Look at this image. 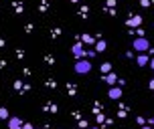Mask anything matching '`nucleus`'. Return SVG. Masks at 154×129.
<instances>
[{"instance_id": "obj_1", "label": "nucleus", "mask_w": 154, "mask_h": 129, "mask_svg": "<svg viewBox=\"0 0 154 129\" xmlns=\"http://www.w3.org/2000/svg\"><path fill=\"white\" fill-rule=\"evenodd\" d=\"M132 48H134V51H138V53H146L148 48H150V43H148V38L140 37V38H136V40H134Z\"/></svg>"}, {"instance_id": "obj_2", "label": "nucleus", "mask_w": 154, "mask_h": 129, "mask_svg": "<svg viewBox=\"0 0 154 129\" xmlns=\"http://www.w3.org/2000/svg\"><path fill=\"white\" fill-rule=\"evenodd\" d=\"M89 71H91V63H89V61L79 59V61L75 63V73H79V75H85V73H89Z\"/></svg>"}, {"instance_id": "obj_3", "label": "nucleus", "mask_w": 154, "mask_h": 129, "mask_svg": "<svg viewBox=\"0 0 154 129\" xmlns=\"http://www.w3.org/2000/svg\"><path fill=\"white\" fill-rule=\"evenodd\" d=\"M20 127H23L20 117H8V129H20Z\"/></svg>"}, {"instance_id": "obj_4", "label": "nucleus", "mask_w": 154, "mask_h": 129, "mask_svg": "<svg viewBox=\"0 0 154 129\" xmlns=\"http://www.w3.org/2000/svg\"><path fill=\"white\" fill-rule=\"evenodd\" d=\"M101 81H106L108 85H112V87H114V85L118 83V75H116V73H108L106 77L101 75Z\"/></svg>"}, {"instance_id": "obj_5", "label": "nucleus", "mask_w": 154, "mask_h": 129, "mask_svg": "<svg viewBox=\"0 0 154 129\" xmlns=\"http://www.w3.org/2000/svg\"><path fill=\"white\" fill-rule=\"evenodd\" d=\"M108 95H109V99H120L122 97V89H120V87H112Z\"/></svg>"}, {"instance_id": "obj_6", "label": "nucleus", "mask_w": 154, "mask_h": 129, "mask_svg": "<svg viewBox=\"0 0 154 129\" xmlns=\"http://www.w3.org/2000/svg\"><path fill=\"white\" fill-rule=\"evenodd\" d=\"M73 54H75L77 59H83V57H85V48L81 45H75V46H73Z\"/></svg>"}, {"instance_id": "obj_7", "label": "nucleus", "mask_w": 154, "mask_h": 129, "mask_svg": "<svg viewBox=\"0 0 154 129\" xmlns=\"http://www.w3.org/2000/svg\"><path fill=\"white\" fill-rule=\"evenodd\" d=\"M148 61H150V57H148V54H144V53H142V54L138 57V65H140V67L148 65Z\"/></svg>"}, {"instance_id": "obj_8", "label": "nucleus", "mask_w": 154, "mask_h": 129, "mask_svg": "<svg viewBox=\"0 0 154 129\" xmlns=\"http://www.w3.org/2000/svg\"><path fill=\"white\" fill-rule=\"evenodd\" d=\"M95 51H97V53H103V51H106V40H100V43H95Z\"/></svg>"}, {"instance_id": "obj_9", "label": "nucleus", "mask_w": 154, "mask_h": 129, "mask_svg": "<svg viewBox=\"0 0 154 129\" xmlns=\"http://www.w3.org/2000/svg\"><path fill=\"white\" fill-rule=\"evenodd\" d=\"M140 22H142V18H140V16H134V18H130V20H128V24H130V26H138Z\"/></svg>"}, {"instance_id": "obj_10", "label": "nucleus", "mask_w": 154, "mask_h": 129, "mask_svg": "<svg viewBox=\"0 0 154 129\" xmlns=\"http://www.w3.org/2000/svg\"><path fill=\"white\" fill-rule=\"evenodd\" d=\"M101 73H112V65L109 63H103L101 65Z\"/></svg>"}, {"instance_id": "obj_11", "label": "nucleus", "mask_w": 154, "mask_h": 129, "mask_svg": "<svg viewBox=\"0 0 154 129\" xmlns=\"http://www.w3.org/2000/svg\"><path fill=\"white\" fill-rule=\"evenodd\" d=\"M0 117H2V119H8V111H6V109H4V107L0 109Z\"/></svg>"}, {"instance_id": "obj_12", "label": "nucleus", "mask_w": 154, "mask_h": 129, "mask_svg": "<svg viewBox=\"0 0 154 129\" xmlns=\"http://www.w3.org/2000/svg\"><path fill=\"white\" fill-rule=\"evenodd\" d=\"M148 63H150V67L154 69V57H152V59H150V61H148Z\"/></svg>"}, {"instance_id": "obj_13", "label": "nucleus", "mask_w": 154, "mask_h": 129, "mask_svg": "<svg viewBox=\"0 0 154 129\" xmlns=\"http://www.w3.org/2000/svg\"><path fill=\"white\" fill-rule=\"evenodd\" d=\"M23 129H32V127H31V125H24V127H23Z\"/></svg>"}, {"instance_id": "obj_14", "label": "nucleus", "mask_w": 154, "mask_h": 129, "mask_svg": "<svg viewBox=\"0 0 154 129\" xmlns=\"http://www.w3.org/2000/svg\"><path fill=\"white\" fill-rule=\"evenodd\" d=\"M150 123H152V125H154V117H152V119H150Z\"/></svg>"}, {"instance_id": "obj_15", "label": "nucleus", "mask_w": 154, "mask_h": 129, "mask_svg": "<svg viewBox=\"0 0 154 129\" xmlns=\"http://www.w3.org/2000/svg\"><path fill=\"white\" fill-rule=\"evenodd\" d=\"M142 129H150V127H142Z\"/></svg>"}, {"instance_id": "obj_16", "label": "nucleus", "mask_w": 154, "mask_h": 129, "mask_svg": "<svg viewBox=\"0 0 154 129\" xmlns=\"http://www.w3.org/2000/svg\"><path fill=\"white\" fill-rule=\"evenodd\" d=\"M91 129H100V127H91Z\"/></svg>"}]
</instances>
